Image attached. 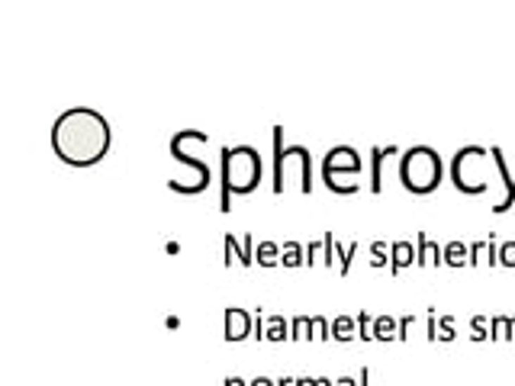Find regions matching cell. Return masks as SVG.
<instances>
[{"instance_id": "cell-33", "label": "cell", "mask_w": 515, "mask_h": 386, "mask_svg": "<svg viewBox=\"0 0 515 386\" xmlns=\"http://www.w3.org/2000/svg\"><path fill=\"white\" fill-rule=\"evenodd\" d=\"M296 386H319V377H296Z\"/></svg>"}, {"instance_id": "cell-25", "label": "cell", "mask_w": 515, "mask_h": 386, "mask_svg": "<svg viewBox=\"0 0 515 386\" xmlns=\"http://www.w3.org/2000/svg\"><path fill=\"white\" fill-rule=\"evenodd\" d=\"M451 338H454V319L438 316V341H451Z\"/></svg>"}, {"instance_id": "cell-35", "label": "cell", "mask_w": 515, "mask_h": 386, "mask_svg": "<svg viewBox=\"0 0 515 386\" xmlns=\"http://www.w3.org/2000/svg\"><path fill=\"white\" fill-rule=\"evenodd\" d=\"M165 251H167V255H181V245L171 238V242H165Z\"/></svg>"}, {"instance_id": "cell-16", "label": "cell", "mask_w": 515, "mask_h": 386, "mask_svg": "<svg viewBox=\"0 0 515 386\" xmlns=\"http://www.w3.org/2000/svg\"><path fill=\"white\" fill-rule=\"evenodd\" d=\"M396 335H400V319L374 316V341H396Z\"/></svg>"}, {"instance_id": "cell-13", "label": "cell", "mask_w": 515, "mask_h": 386, "mask_svg": "<svg viewBox=\"0 0 515 386\" xmlns=\"http://www.w3.org/2000/svg\"><path fill=\"white\" fill-rule=\"evenodd\" d=\"M265 341H271V345H281V341H290V319L287 316H267L265 322Z\"/></svg>"}, {"instance_id": "cell-10", "label": "cell", "mask_w": 515, "mask_h": 386, "mask_svg": "<svg viewBox=\"0 0 515 386\" xmlns=\"http://www.w3.org/2000/svg\"><path fill=\"white\" fill-rule=\"evenodd\" d=\"M390 155H402L400 145H374L371 148V193H383V161Z\"/></svg>"}, {"instance_id": "cell-34", "label": "cell", "mask_w": 515, "mask_h": 386, "mask_svg": "<svg viewBox=\"0 0 515 386\" xmlns=\"http://www.w3.org/2000/svg\"><path fill=\"white\" fill-rule=\"evenodd\" d=\"M335 386H357V380L345 373V377H338V380H335Z\"/></svg>"}, {"instance_id": "cell-32", "label": "cell", "mask_w": 515, "mask_h": 386, "mask_svg": "<svg viewBox=\"0 0 515 386\" xmlns=\"http://www.w3.org/2000/svg\"><path fill=\"white\" fill-rule=\"evenodd\" d=\"M248 386H277V380H271V377H255Z\"/></svg>"}, {"instance_id": "cell-37", "label": "cell", "mask_w": 515, "mask_h": 386, "mask_svg": "<svg viewBox=\"0 0 515 386\" xmlns=\"http://www.w3.org/2000/svg\"><path fill=\"white\" fill-rule=\"evenodd\" d=\"M222 386H248V383H245L242 377H229V380H226V383H222Z\"/></svg>"}, {"instance_id": "cell-19", "label": "cell", "mask_w": 515, "mask_h": 386, "mask_svg": "<svg viewBox=\"0 0 515 386\" xmlns=\"http://www.w3.org/2000/svg\"><path fill=\"white\" fill-rule=\"evenodd\" d=\"M290 341H312V316L290 319Z\"/></svg>"}, {"instance_id": "cell-8", "label": "cell", "mask_w": 515, "mask_h": 386, "mask_svg": "<svg viewBox=\"0 0 515 386\" xmlns=\"http://www.w3.org/2000/svg\"><path fill=\"white\" fill-rule=\"evenodd\" d=\"M222 264H226V267L239 264V267L248 271V267L255 264V238H251L248 232H245L242 238L232 235V232L222 235Z\"/></svg>"}, {"instance_id": "cell-26", "label": "cell", "mask_w": 515, "mask_h": 386, "mask_svg": "<svg viewBox=\"0 0 515 386\" xmlns=\"http://www.w3.org/2000/svg\"><path fill=\"white\" fill-rule=\"evenodd\" d=\"M265 322H267L265 309H261V306H255V341H265Z\"/></svg>"}, {"instance_id": "cell-4", "label": "cell", "mask_w": 515, "mask_h": 386, "mask_svg": "<svg viewBox=\"0 0 515 386\" xmlns=\"http://www.w3.org/2000/svg\"><path fill=\"white\" fill-rule=\"evenodd\" d=\"M274 139V193L281 197L284 187H287V174L296 171L300 174V190L306 197L312 193V155L306 145H284V126L271 129Z\"/></svg>"}, {"instance_id": "cell-21", "label": "cell", "mask_w": 515, "mask_h": 386, "mask_svg": "<svg viewBox=\"0 0 515 386\" xmlns=\"http://www.w3.org/2000/svg\"><path fill=\"white\" fill-rule=\"evenodd\" d=\"M371 267H374V271H383V267H390V245L371 242Z\"/></svg>"}, {"instance_id": "cell-12", "label": "cell", "mask_w": 515, "mask_h": 386, "mask_svg": "<svg viewBox=\"0 0 515 386\" xmlns=\"http://www.w3.org/2000/svg\"><path fill=\"white\" fill-rule=\"evenodd\" d=\"M409 264H416V245L412 242H393L390 245V274H402Z\"/></svg>"}, {"instance_id": "cell-28", "label": "cell", "mask_w": 515, "mask_h": 386, "mask_svg": "<svg viewBox=\"0 0 515 386\" xmlns=\"http://www.w3.org/2000/svg\"><path fill=\"white\" fill-rule=\"evenodd\" d=\"M470 326H473V338H486V319L483 316H473L470 319Z\"/></svg>"}, {"instance_id": "cell-1", "label": "cell", "mask_w": 515, "mask_h": 386, "mask_svg": "<svg viewBox=\"0 0 515 386\" xmlns=\"http://www.w3.org/2000/svg\"><path fill=\"white\" fill-rule=\"evenodd\" d=\"M52 152L71 167H94L106 158L113 132L103 113L91 106H71L49 129Z\"/></svg>"}, {"instance_id": "cell-27", "label": "cell", "mask_w": 515, "mask_h": 386, "mask_svg": "<svg viewBox=\"0 0 515 386\" xmlns=\"http://www.w3.org/2000/svg\"><path fill=\"white\" fill-rule=\"evenodd\" d=\"M412 322H416V316H400V335H396V341H409Z\"/></svg>"}, {"instance_id": "cell-5", "label": "cell", "mask_w": 515, "mask_h": 386, "mask_svg": "<svg viewBox=\"0 0 515 386\" xmlns=\"http://www.w3.org/2000/svg\"><path fill=\"white\" fill-rule=\"evenodd\" d=\"M319 174L332 193L338 197H351V193H361V174H364V161L357 155V148L351 145H335L332 152H326L322 165H319Z\"/></svg>"}, {"instance_id": "cell-15", "label": "cell", "mask_w": 515, "mask_h": 386, "mask_svg": "<svg viewBox=\"0 0 515 386\" xmlns=\"http://www.w3.org/2000/svg\"><path fill=\"white\" fill-rule=\"evenodd\" d=\"M357 338V319L355 316H335L332 319V341H341V345H348V341Z\"/></svg>"}, {"instance_id": "cell-22", "label": "cell", "mask_w": 515, "mask_h": 386, "mask_svg": "<svg viewBox=\"0 0 515 386\" xmlns=\"http://www.w3.org/2000/svg\"><path fill=\"white\" fill-rule=\"evenodd\" d=\"M326 257V238H316V242H306V267L322 264Z\"/></svg>"}, {"instance_id": "cell-30", "label": "cell", "mask_w": 515, "mask_h": 386, "mask_svg": "<svg viewBox=\"0 0 515 386\" xmlns=\"http://www.w3.org/2000/svg\"><path fill=\"white\" fill-rule=\"evenodd\" d=\"M357 386H371V371H367V367L357 371Z\"/></svg>"}, {"instance_id": "cell-20", "label": "cell", "mask_w": 515, "mask_h": 386, "mask_svg": "<svg viewBox=\"0 0 515 386\" xmlns=\"http://www.w3.org/2000/svg\"><path fill=\"white\" fill-rule=\"evenodd\" d=\"M335 255H338V274H341V277H348V274H351V261H355V255H357V242H348V245L335 242Z\"/></svg>"}, {"instance_id": "cell-6", "label": "cell", "mask_w": 515, "mask_h": 386, "mask_svg": "<svg viewBox=\"0 0 515 386\" xmlns=\"http://www.w3.org/2000/svg\"><path fill=\"white\" fill-rule=\"evenodd\" d=\"M197 136H200V129H181V132H174V136H171V142H167V152H171V158L181 161V165L190 171V181L187 184H181V187H171L174 193H184V197H197V193H203V190L212 184V167L206 165L203 158H193V155H190V148H193Z\"/></svg>"}, {"instance_id": "cell-14", "label": "cell", "mask_w": 515, "mask_h": 386, "mask_svg": "<svg viewBox=\"0 0 515 386\" xmlns=\"http://www.w3.org/2000/svg\"><path fill=\"white\" fill-rule=\"evenodd\" d=\"M281 251H284V245H277V242H258L255 245V264L258 267H281Z\"/></svg>"}, {"instance_id": "cell-2", "label": "cell", "mask_w": 515, "mask_h": 386, "mask_svg": "<svg viewBox=\"0 0 515 386\" xmlns=\"http://www.w3.org/2000/svg\"><path fill=\"white\" fill-rule=\"evenodd\" d=\"M220 171H222V197L220 212L232 210V193H255L265 177V165L255 145H226L220 152Z\"/></svg>"}, {"instance_id": "cell-11", "label": "cell", "mask_w": 515, "mask_h": 386, "mask_svg": "<svg viewBox=\"0 0 515 386\" xmlns=\"http://www.w3.org/2000/svg\"><path fill=\"white\" fill-rule=\"evenodd\" d=\"M438 261H445V248H438L428 235L419 232L416 235V267H432Z\"/></svg>"}, {"instance_id": "cell-29", "label": "cell", "mask_w": 515, "mask_h": 386, "mask_svg": "<svg viewBox=\"0 0 515 386\" xmlns=\"http://www.w3.org/2000/svg\"><path fill=\"white\" fill-rule=\"evenodd\" d=\"M500 261H502V264H506V267H512V264H515V245H512V242H509V245H502V251H500Z\"/></svg>"}, {"instance_id": "cell-36", "label": "cell", "mask_w": 515, "mask_h": 386, "mask_svg": "<svg viewBox=\"0 0 515 386\" xmlns=\"http://www.w3.org/2000/svg\"><path fill=\"white\" fill-rule=\"evenodd\" d=\"M277 386H296V377H287V373H281V380H277Z\"/></svg>"}, {"instance_id": "cell-38", "label": "cell", "mask_w": 515, "mask_h": 386, "mask_svg": "<svg viewBox=\"0 0 515 386\" xmlns=\"http://www.w3.org/2000/svg\"><path fill=\"white\" fill-rule=\"evenodd\" d=\"M319 386H335V383H332L329 377H319Z\"/></svg>"}, {"instance_id": "cell-3", "label": "cell", "mask_w": 515, "mask_h": 386, "mask_svg": "<svg viewBox=\"0 0 515 386\" xmlns=\"http://www.w3.org/2000/svg\"><path fill=\"white\" fill-rule=\"evenodd\" d=\"M445 177V165H441V155L428 145H412L400 155V184L416 197L425 193H435Z\"/></svg>"}, {"instance_id": "cell-31", "label": "cell", "mask_w": 515, "mask_h": 386, "mask_svg": "<svg viewBox=\"0 0 515 386\" xmlns=\"http://www.w3.org/2000/svg\"><path fill=\"white\" fill-rule=\"evenodd\" d=\"M165 328H167V332H174V328H181V319H177L174 312H171V316L165 319Z\"/></svg>"}, {"instance_id": "cell-23", "label": "cell", "mask_w": 515, "mask_h": 386, "mask_svg": "<svg viewBox=\"0 0 515 386\" xmlns=\"http://www.w3.org/2000/svg\"><path fill=\"white\" fill-rule=\"evenodd\" d=\"M312 341H332V322L326 316H312Z\"/></svg>"}, {"instance_id": "cell-18", "label": "cell", "mask_w": 515, "mask_h": 386, "mask_svg": "<svg viewBox=\"0 0 515 386\" xmlns=\"http://www.w3.org/2000/svg\"><path fill=\"white\" fill-rule=\"evenodd\" d=\"M445 264H447V267H464V264H470V245L447 242V245H445Z\"/></svg>"}, {"instance_id": "cell-9", "label": "cell", "mask_w": 515, "mask_h": 386, "mask_svg": "<svg viewBox=\"0 0 515 386\" xmlns=\"http://www.w3.org/2000/svg\"><path fill=\"white\" fill-rule=\"evenodd\" d=\"M248 335H255V316L242 306H229L222 312V338L235 345V341H245Z\"/></svg>"}, {"instance_id": "cell-7", "label": "cell", "mask_w": 515, "mask_h": 386, "mask_svg": "<svg viewBox=\"0 0 515 386\" xmlns=\"http://www.w3.org/2000/svg\"><path fill=\"white\" fill-rule=\"evenodd\" d=\"M451 181L461 193H483L490 190V174H486V148L467 145L451 161Z\"/></svg>"}, {"instance_id": "cell-17", "label": "cell", "mask_w": 515, "mask_h": 386, "mask_svg": "<svg viewBox=\"0 0 515 386\" xmlns=\"http://www.w3.org/2000/svg\"><path fill=\"white\" fill-rule=\"evenodd\" d=\"M306 264V245L303 242H284L281 251V267H303Z\"/></svg>"}, {"instance_id": "cell-24", "label": "cell", "mask_w": 515, "mask_h": 386, "mask_svg": "<svg viewBox=\"0 0 515 386\" xmlns=\"http://www.w3.org/2000/svg\"><path fill=\"white\" fill-rule=\"evenodd\" d=\"M357 338H361V341H374V316L367 309L357 312Z\"/></svg>"}]
</instances>
